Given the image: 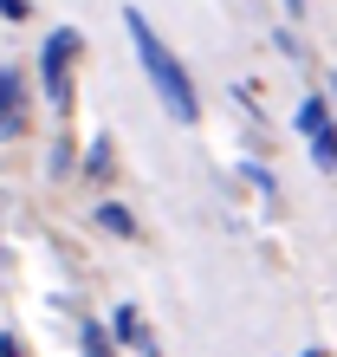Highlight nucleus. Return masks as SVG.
Wrapping results in <instances>:
<instances>
[{"mask_svg": "<svg viewBox=\"0 0 337 357\" xmlns=\"http://www.w3.org/2000/svg\"><path fill=\"white\" fill-rule=\"evenodd\" d=\"M123 33H130L136 66L150 72V85H156V98H162V111L175 117V123H195V117H201V104H195V78H188V66L162 46V33H156L136 7H123Z\"/></svg>", "mask_w": 337, "mask_h": 357, "instance_id": "f257e3e1", "label": "nucleus"}, {"mask_svg": "<svg viewBox=\"0 0 337 357\" xmlns=\"http://www.w3.org/2000/svg\"><path fill=\"white\" fill-rule=\"evenodd\" d=\"M78 52H84L78 26H58V33H46V46H39V78H46V104L52 111H72V66H78Z\"/></svg>", "mask_w": 337, "mask_h": 357, "instance_id": "f03ea898", "label": "nucleus"}, {"mask_svg": "<svg viewBox=\"0 0 337 357\" xmlns=\"http://www.w3.org/2000/svg\"><path fill=\"white\" fill-rule=\"evenodd\" d=\"M19 130H26V78L0 66V137H19Z\"/></svg>", "mask_w": 337, "mask_h": 357, "instance_id": "7ed1b4c3", "label": "nucleus"}, {"mask_svg": "<svg viewBox=\"0 0 337 357\" xmlns=\"http://www.w3.org/2000/svg\"><path fill=\"white\" fill-rule=\"evenodd\" d=\"M111 338L117 344H130L136 357H162V344H156V331L136 319V305H117V319H111Z\"/></svg>", "mask_w": 337, "mask_h": 357, "instance_id": "20e7f679", "label": "nucleus"}, {"mask_svg": "<svg viewBox=\"0 0 337 357\" xmlns=\"http://www.w3.org/2000/svg\"><path fill=\"white\" fill-rule=\"evenodd\" d=\"M78 338H84V357H117V338H111L97 319H84V325H78Z\"/></svg>", "mask_w": 337, "mask_h": 357, "instance_id": "39448f33", "label": "nucleus"}, {"mask_svg": "<svg viewBox=\"0 0 337 357\" xmlns=\"http://www.w3.org/2000/svg\"><path fill=\"white\" fill-rule=\"evenodd\" d=\"M97 221L111 227V234H123V241L136 234V215H130V208H117V202H97Z\"/></svg>", "mask_w": 337, "mask_h": 357, "instance_id": "423d86ee", "label": "nucleus"}, {"mask_svg": "<svg viewBox=\"0 0 337 357\" xmlns=\"http://www.w3.org/2000/svg\"><path fill=\"white\" fill-rule=\"evenodd\" d=\"M299 130H305V137L331 130V111H324V98H305V104H299Z\"/></svg>", "mask_w": 337, "mask_h": 357, "instance_id": "0eeeda50", "label": "nucleus"}, {"mask_svg": "<svg viewBox=\"0 0 337 357\" xmlns=\"http://www.w3.org/2000/svg\"><path fill=\"white\" fill-rule=\"evenodd\" d=\"M84 176H91V182H104V176H111V137H97L91 150H84Z\"/></svg>", "mask_w": 337, "mask_h": 357, "instance_id": "6e6552de", "label": "nucleus"}, {"mask_svg": "<svg viewBox=\"0 0 337 357\" xmlns=\"http://www.w3.org/2000/svg\"><path fill=\"white\" fill-rule=\"evenodd\" d=\"M311 162H318V169H337V123L311 137Z\"/></svg>", "mask_w": 337, "mask_h": 357, "instance_id": "1a4fd4ad", "label": "nucleus"}, {"mask_svg": "<svg viewBox=\"0 0 337 357\" xmlns=\"http://www.w3.org/2000/svg\"><path fill=\"white\" fill-rule=\"evenodd\" d=\"M0 13H7V20H26V0H0Z\"/></svg>", "mask_w": 337, "mask_h": 357, "instance_id": "9d476101", "label": "nucleus"}, {"mask_svg": "<svg viewBox=\"0 0 337 357\" xmlns=\"http://www.w3.org/2000/svg\"><path fill=\"white\" fill-rule=\"evenodd\" d=\"M0 357H19V338H7V331H0Z\"/></svg>", "mask_w": 337, "mask_h": 357, "instance_id": "9b49d317", "label": "nucleus"}, {"mask_svg": "<svg viewBox=\"0 0 337 357\" xmlns=\"http://www.w3.org/2000/svg\"><path fill=\"white\" fill-rule=\"evenodd\" d=\"M285 13H292V20H305V0H285Z\"/></svg>", "mask_w": 337, "mask_h": 357, "instance_id": "f8f14e48", "label": "nucleus"}, {"mask_svg": "<svg viewBox=\"0 0 337 357\" xmlns=\"http://www.w3.org/2000/svg\"><path fill=\"white\" fill-rule=\"evenodd\" d=\"M299 357H324V351H299Z\"/></svg>", "mask_w": 337, "mask_h": 357, "instance_id": "ddd939ff", "label": "nucleus"}, {"mask_svg": "<svg viewBox=\"0 0 337 357\" xmlns=\"http://www.w3.org/2000/svg\"><path fill=\"white\" fill-rule=\"evenodd\" d=\"M331 98H337V72H331Z\"/></svg>", "mask_w": 337, "mask_h": 357, "instance_id": "4468645a", "label": "nucleus"}]
</instances>
